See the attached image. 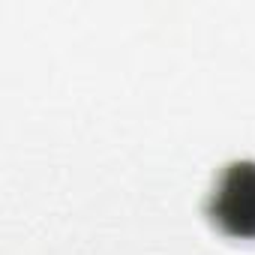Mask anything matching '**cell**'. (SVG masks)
<instances>
[{
	"instance_id": "1",
	"label": "cell",
	"mask_w": 255,
	"mask_h": 255,
	"mask_svg": "<svg viewBox=\"0 0 255 255\" xmlns=\"http://www.w3.org/2000/svg\"><path fill=\"white\" fill-rule=\"evenodd\" d=\"M213 222L234 237H255V165L234 162L210 198Z\"/></svg>"
}]
</instances>
